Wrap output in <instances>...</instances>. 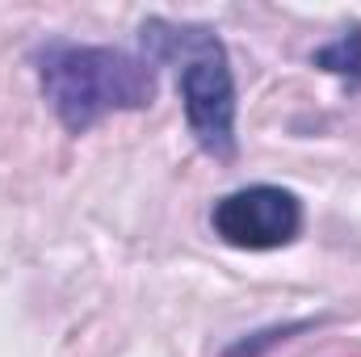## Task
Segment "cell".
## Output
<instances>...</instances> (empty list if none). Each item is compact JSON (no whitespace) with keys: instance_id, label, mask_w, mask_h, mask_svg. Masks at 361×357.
Returning <instances> with one entry per match:
<instances>
[{"instance_id":"cell-4","label":"cell","mask_w":361,"mask_h":357,"mask_svg":"<svg viewBox=\"0 0 361 357\" xmlns=\"http://www.w3.org/2000/svg\"><path fill=\"white\" fill-rule=\"evenodd\" d=\"M311 63L361 89V25H349V30H345L336 42L319 47V51L311 55Z\"/></svg>"},{"instance_id":"cell-3","label":"cell","mask_w":361,"mask_h":357,"mask_svg":"<svg viewBox=\"0 0 361 357\" xmlns=\"http://www.w3.org/2000/svg\"><path fill=\"white\" fill-rule=\"evenodd\" d=\"M210 227L223 244L244 253H273L298 240L302 231V202L281 185H244L214 202Z\"/></svg>"},{"instance_id":"cell-1","label":"cell","mask_w":361,"mask_h":357,"mask_svg":"<svg viewBox=\"0 0 361 357\" xmlns=\"http://www.w3.org/2000/svg\"><path fill=\"white\" fill-rule=\"evenodd\" d=\"M34 72L55 118L72 135L92 131L109 114L147 109L160 89L156 63L143 55L118 47H80L63 38H51L34 51Z\"/></svg>"},{"instance_id":"cell-2","label":"cell","mask_w":361,"mask_h":357,"mask_svg":"<svg viewBox=\"0 0 361 357\" xmlns=\"http://www.w3.org/2000/svg\"><path fill=\"white\" fill-rule=\"evenodd\" d=\"M143 59L173 63L185 101V122L197 147L214 160H235V76L223 38L210 25L147 17L139 25Z\"/></svg>"},{"instance_id":"cell-5","label":"cell","mask_w":361,"mask_h":357,"mask_svg":"<svg viewBox=\"0 0 361 357\" xmlns=\"http://www.w3.org/2000/svg\"><path fill=\"white\" fill-rule=\"evenodd\" d=\"M298 328H307V324H286V328H269V332L244 337V341H235V345H231L223 357H261V349H265V345H273V341H286V337H290V332H298Z\"/></svg>"}]
</instances>
